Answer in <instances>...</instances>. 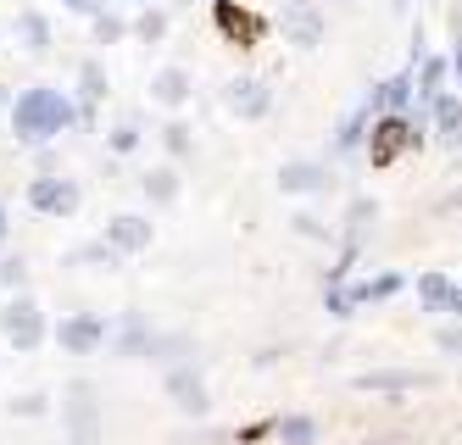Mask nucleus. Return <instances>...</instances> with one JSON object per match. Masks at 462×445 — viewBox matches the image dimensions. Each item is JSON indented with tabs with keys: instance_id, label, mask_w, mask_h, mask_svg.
<instances>
[{
	"instance_id": "nucleus-7",
	"label": "nucleus",
	"mask_w": 462,
	"mask_h": 445,
	"mask_svg": "<svg viewBox=\"0 0 462 445\" xmlns=\"http://www.w3.org/2000/svg\"><path fill=\"white\" fill-rule=\"evenodd\" d=\"M156 95L162 100H184V73H162L156 79Z\"/></svg>"
},
{
	"instance_id": "nucleus-10",
	"label": "nucleus",
	"mask_w": 462,
	"mask_h": 445,
	"mask_svg": "<svg viewBox=\"0 0 462 445\" xmlns=\"http://www.w3.org/2000/svg\"><path fill=\"white\" fill-rule=\"evenodd\" d=\"M0 228H6V223H0Z\"/></svg>"
},
{
	"instance_id": "nucleus-2",
	"label": "nucleus",
	"mask_w": 462,
	"mask_h": 445,
	"mask_svg": "<svg viewBox=\"0 0 462 445\" xmlns=\"http://www.w3.org/2000/svg\"><path fill=\"white\" fill-rule=\"evenodd\" d=\"M28 200H34L40 212H73L79 207V190L68 179H40L34 190H28Z\"/></svg>"
},
{
	"instance_id": "nucleus-6",
	"label": "nucleus",
	"mask_w": 462,
	"mask_h": 445,
	"mask_svg": "<svg viewBox=\"0 0 462 445\" xmlns=\"http://www.w3.org/2000/svg\"><path fill=\"white\" fill-rule=\"evenodd\" d=\"M262 84H235V95H228V100H235V107H245V112H262V107H268V95H256Z\"/></svg>"
},
{
	"instance_id": "nucleus-1",
	"label": "nucleus",
	"mask_w": 462,
	"mask_h": 445,
	"mask_svg": "<svg viewBox=\"0 0 462 445\" xmlns=\"http://www.w3.org/2000/svg\"><path fill=\"white\" fill-rule=\"evenodd\" d=\"M68 117H73V107H68V95H56V89H28L12 112L17 140H51V134L68 128Z\"/></svg>"
},
{
	"instance_id": "nucleus-4",
	"label": "nucleus",
	"mask_w": 462,
	"mask_h": 445,
	"mask_svg": "<svg viewBox=\"0 0 462 445\" xmlns=\"http://www.w3.org/2000/svg\"><path fill=\"white\" fill-rule=\"evenodd\" d=\"M112 239H117V246H123V251H134V246H145V239H151V228H145L140 218H117V228H112Z\"/></svg>"
},
{
	"instance_id": "nucleus-5",
	"label": "nucleus",
	"mask_w": 462,
	"mask_h": 445,
	"mask_svg": "<svg viewBox=\"0 0 462 445\" xmlns=\"http://www.w3.org/2000/svg\"><path fill=\"white\" fill-rule=\"evenodd\" d=\"M61 339H68L73 351H89L95 339H101V323H89V318H79V323H68V329H61Z\"/></svg>"
},
{
	"instance_id": "nucleus-9",
	"label": "nucleus",
	"mask_w": 462,
	"mask_h": 445,
	"mask_svg": "<svg viewBox=\"0 0 462 445\" xmlns=\"http://www.w3.org/2000/svg\"><path fill=\"white\" fill-rule=\"evenodd\" d=\"M68 6H89V0H68Z\"/></svg>"
},
{
	"instance_id": "nucleus-8",
	"label": "nucleus",
	"mask_w": 462,
	"mask_h": 445,
	"mask_svg": "<svg viewBox=\"0 0 462 445\" xmlns=\"http://www.w3.org/2000/svg\"><path fill=\"white\" fill-rule=\"evenodd\" d=\"M23 33H28V45H34V51H45V23L40 17H23Z\"/></svg>"
},
{
	"instance_id": "nucleus-3",
	"label": "nucleus",
	"mask_w": 462,
	"mask_h": 445,
	"mask_svg": "<svg viewBox=\"0 0 462 445\" xmlns=\"http://www.w3.org/2000/svg\"><path fill=\"white\" fill-rule=\"evenodd\" d=\"M6 334L17 339V346H34V339H40V312H34V306H12Z\"/></svg>"
}]
</instances>
